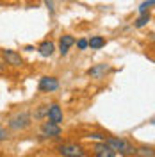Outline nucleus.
I'll list each match as a JSON object with an SVG mask.
<instances>
[{"mask_svg": "<svg viewBox=\"0 0 155 157\" xmlns=\"http://www.w3.org/2000/svg\"><path fill=\"white\" fill-rule=\"evenodd\" d=\"M104 143L109 148H112L114 152H119L121 155H134L136 147H132L125 139H118V137H104Z\"/></svg>", "mask_w": 155, "mask_h": 157, "instance_id": "1", "label": "nucleus"}, {"mask_svg": "<svg viewBox=\"0 0 155 157\" xmlns=\"http://www.w3.org/2000/svg\"><path fill=\"white\" fill-rule=\"evenodd\" d=\"M30 123H32V114L29 111H21V113L11 118L7 125H9L11 130H25L27 127H30Z\"/></svg>", "mask_w": 155, "mask_h": 157, "instance_id": "2", "label": "nucleus"}, {"mask_svg": "<svg viewBox=\"0 0 155 157\" xmlns=\"http://www.w3.org/2000/svg\"><path fill=\"white\" fill-rule=\"evenodd\" d=\"M59 154L62 157H84V150H82L80 145L66 143V145H61L59 147Z\"/></svg>", "mask_w": 155, "mask_h": 157, "instance_id": "3", "label": "nucleus"}, {"mask_svg": "<svg viewBox=\"0 0 155 157\" xmlns=\"http://www.w3.org/2000/svg\"><path fill=\"white\" fill-rule=\"evenodd\" d=\"M41 136L43 137H59L61 136V127H59L57 123L45 121L41 125Z\"/></svg>", "mask_w": 155, "mask_h": 157, "instance_id": "4", "label": "nucleus"}, {"mask_svg": "<svg viewBox=\"0 0 155 157\" xmlns=\"http://www.w3.org/2000/svg\"><path fill=\"white\" fill-rule=\"evenodd\" d=\"M39 91H47V93H52L59 88V80L55 77H43L39 80Z\"/></svg>", "mask_w": 155, "mask_h": 157, "instance_id": "5", "label": "nucleus"}, {"mask_svg": "<svg viewBox=\"0 0 155 157\" xmlns=\"http://www.w3.org/2000/svg\"><path fill=\"white\" fill-rule=\"evenodd\" d=\"M47 118H48V121H52V123H57V125H61V123H62V109L59 107L57 104H52V105H48Z\"/></svg>", "mask_w": 155, "mask_h": 157, "instance_id": "6", "label": "nucleus"}, {"mask_svg": "<svg viewBox=\"0 0 155 157\" xmlns=\"http://www.w3.org/2000/svg\"><path fill=\"white\" fill-rule=\"evenodd\" d=\"M2 57H4V61H6L7 64H11V66H21V64H23V59L20 57V54L14 52V50H4V52H2Z\"/></svg>", "mask_w": 155, "mask_h": 157, "instance_id": "7", "label": "nucleus"}, {"mask_svg": "<svg viewBox=\"0 0 155 157\" xmlns=\"http://www.w3.org/2000/svg\"><path fill=\"white\" fill-rule=\"evenodd\" d=\"M93 152H95V155L96 157H116V152H114L112 148L107 147L104 141L96 143V145L93 147Z\"/></svg>", "mask_w": 155, "mask_h": 157, "instance_id": "8", "label": "nucleus"}, {"mask_svg": "<svg viewBox=\"0 0 155 157\" xmlns=\"http://www.w3.org/2000/svg\"><path fill=\"white\" fill-rule=\"evenodd\" d=\"M109 70H111L109 64H96V66H93V68L87 70V75L91 78H104V75H105Z\"/></svg>", "mask_w": 155, "mask_h": 157, "instance_id": "9", "label": "nucleus"}, {"mask_svg": "<svg viewBox=\"0 0 155 157\" xmlns=\"http://www.w3.org/2000/svg\"><path fill=\"white\" fill-rule=\"evenodd\" d=\"M75 45V38L73 36H62L61 38V41H59V52H61V56H66L68 54V50L71 48Z\"/></svg>", "mask_w": 155, "mask_h": 157, "instance_id": "10", "label": "nucleus"}, {"mask_svg": "<svg viewBox=\"0 0 155 157\" xmlns=\"http://www.w3.org/2000/svg\"><path fill=\"white\" fill-rule=\"evenodd\" d=\"M54 50H55V45H54L52 41H43V43L38 47V52L43 56V57H50V56L54 54Z\"/></svg>", "mask_w": 155, "mask_h": 157, "instance_id": "11", "label": "nucleus"}, {"mask_svg": "<svg viewBox=\"0 0 155 157\" xmlns=\"http://www.w3.org/2000/svg\"><path fill=\"white\" fill-rule=\"evenodd\" d=\"M87 47H91L93 50H98V48H102V47H105V39L102 38V36H93L87 41Z\"/></svg>", "mask_w": 155, "mask_h": 157, "instance_id": "12", "label": "nucleus"}, {"mask_svg": "<svg viewBox=\"0 0 155 157\" xmlns=\"http://www.w3.org/2000/svg\"><path fill=\"white\" fill-rule=\"evenodd\" d=\"M134 154L137 157H155V152L152 147H139V148H136Z\"/></svg>", "mask_w": 155, "mask_h": 157, "instance_id": "13", "label": "nucleus"}, {"mask_svg": "<svg viewBox=\"0 0 155 157\" xmlns=\"http://www.w3.org/2000/svg\"><path fill=\"white\" fill-rule=\"evenodd\" d=\"M150 20H152L150 13H143V14H139V18L136 20V23H134V25H136L137 29H141V27H145V25L148 23V21H150Z\"/></svg>", "mask_w": 155, "mask_h": 157, "instance_id": "14", "label": "nucleus"}, {"mask_svg": "<svg viewBox=\"0 0 155 157\" xmlns=\"http://www.w3.org/2000/svg\"><path fill=\"white\" fill-rule=\"evenodd\" d=\"M47 113H48V105H39L38 111L34 113V120H43V118H47Z\"/></svg>", "mask_w": 155, "mask_h": 157, "instance_id": "15", "label": "nucleus"}, {"mask_svg": "<svg viewBox=\"0 0 155 157\" xmlns=\"http://www.w3.org/2000/svg\"><path fill=\"white\" fill-rule=\"evenodd\" d=\"M155 0H146V2H143L141 6H139V14H143V13H148V9L150 7H153Z\"/></svg>", "mask_w": 155, "mask_h": 157, "instance_id": "16", "label": "nucleus"}, {"mask_svg": "<svg viewBox=\"0 0 155 157\" xmlns=\"http://www.w3.org/2000/svg\"><path fill=\"white\" fill-rule=\"evenodd\" d=\"M45 6L48 7V11H50V14L54 16L55 14V7H54V0H45Z\"/></svg>", "mask_w": 155, "mask_h": 157, "instance_id": "17", "label": "nucleus"}, {"mask_svg": "<svg viewBox=\"0 0 155 157\" xmlns=\"http://www.w3.org/2000/svg\"><path fill=\"white\" fill-rule=\"evenodd\" d=\"M77 43V47L80 50H86L87 48V39H78V41H75Z\"/></svg>", "mask_w": 155, "mask_h": 157, "instance_id": "18", "label": "nucleus"}, {"mask_svg": "<svg viewBox=\"0 0 155 157\" xmlns=\"http://www.w3.org/2000/svg\"><path fill=\"white\" fill-rule=\"evenodd\" d=\"M7 137H9V132H7L6 128L0 127V141H4V139H7Z\"/></svg>", "mask_w": 155, "mask_h": 157, "instance_id": "19", "label": "nucleus"}, {"mask_svg": "<svg viewBox=\"0 0 155 157\" xmlns=\"http://www.w3.org/2000/svg\"><path fill=\"white\" fill-rule=\"evenodd\" d=\"M91 137H95V139H102V141H104V134H98V132H93V134H91Z\"/></svg>", "mask_w": 155, "mask_h": 157, "instance_id": "20", "label": "nucleus"}, {"mask_svg": "<svg viewBox=\"0 0 155 157\" xmlns=\"http://www.w3.org/2000/svg\"><path fill=\"white\" fill-rule=\"evenodd\" d=\"M4 68H6V66H4V63L0 61V71H4Z\"/></svg>", "mask_w": 155, "mask_h": 157, "instance_id": "21", "label": "nucleus"}]
</instances>
